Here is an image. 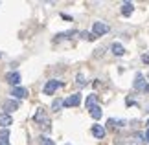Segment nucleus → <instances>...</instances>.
<instances>
[{"instance_id": "25", "label": "nucleus", "mask_w": 149, "mask_h": 145, "mask_svg": "<svg viewBox=\"0 0 149 145\" xmlns=\"http://www.w3.org/2000/svg\"><path fill=\"white\" fill-rule=\"evenodd\" d=\"M147 127H149V121H147Z\"/></svg>"}, {"instance_id": "11", "label": "nucleus", "mask_w": 149, "mask_h": 145, "mask_svg": "<svg viewBox=\"0 0 149 145\" xmlns=\"http://www.w3.org/2000/svg\"><path fill=\"white\" fill-rule=\"evenodd\" d=\"M122 13H123L125 17H129L131 13H133V4H131V2H125V4L122 6Z\"/></svg>"}, {"instance_id": "19", "label": "nucleus", "mask_w": 149, "mask_h": 145, "mask_svg": "<svg viewBox=\"0 0 149 145\" xmlns=\"http://www.w3.org/2000/svg\"><path fill=\"white\" fill-rule=\"evenodd\" d=\"M76 81H77V85H79V86H83V85H85V79H83V75H77V77H76Z\"/></svg>"}, {"instance_id": "15", "label": "nucleus", "mask_w": 149, "mask_h": 145, "mask_svg": "<svg viewBox=\"0 0 149 145\" xmlns=\"http://www.w3.org/2000/svg\"><path fill=\"white\" fill-rule=\"evenodd\" d=\"M8 138H9V130L8 129H2V130H0V142H6Z\"/></svg>"}, {"instance_id": "17", "label": "nucleus", "mask_w": 149, "mask_h": 145, "mask_svg": "<svg viewBox=\"0 0 149 145\" xmlns=\"http://www.w3.org/2000/svg\"><path fill=\"white\" fill-rule=\"evenodd\" d=\"M41 145H55V143L52 142L50 138H46V136H42V138H41Z\"/></svg>"}, {"instance_id": "12", "label": "nucleus", "mask_w": 149, "mask_h": 145, "mask_svg": "<svg viewBox=\"0 0 149 145\" xmlns=\"http://www.w3.org/2000/svg\"><path fill=\"white\" fill-rule=\"evenodd\" d=\"M90 116H92L94 119H100L101 118V108L100 107H90Z\"/></svg>"}, {"instance_id": "2", "label": "nucleus", "mask_w": 149, "mask_h": 145, "mask_svg": "<svg viewBox=\"0 0 149 145\" xmlns=\"http://www.w3.org/2000/svg\"><path fill=\"white\" fill-rule=\"evenodd\" d=\"M105 33H109V26L103 24V22H94V26H92V35H94V39L105 35Z\"/></svg>"}, {"instance_id": "6", "label": "nucleus", "mask_w": 149, "mask_h": 145, "mask_svg": "<svg viewBox=\"0 0 149 145\" xmlns=\"http://www.w3.org/2000/svg\"><path fill=\"white\" fill-rule=\"evenodd\" d=\"M6 81H8L9 85H19L20 83V74L19 72H11L6 75Z\"/></svg>"}, {"instance_id": "1", "label": "nucleus", "mask_w": 149, "mask_h": 145, "mask_svg": "<svg viewBox=\"0 0 149 145\" xmlns=\"http://www.w3.org/2000/svg\"><path fill=\"white\" fill-rule=\"evenodd\" d=\"M33 119H35V123L41 125L42 130H50V119H48V116H46V110L39 108L37 112H35V116H33Z\"/></svg>"}, {"instance_id": "4", "label": "nucleus", "mask_w": 149, "mask_h": 145, "mask_svg": "<svg viewBox=\"0 0 149 145\" xmlns=\"http://www.w3.org/2000/svg\"><path fill=\"white\" fill-rule=\"evenodd\" d=\"M134 88L136 90H140V92H149V86L146 83V79H144V75H136L134 77Z\"/></svg>"}, {"instance_id": "7", "label": "nucleus", "mask_w": 149, "mask_h": 145, "mask_svg": "<svg viewBox=\"0 0 149 145\" xmlns=\"http://www.w3.org/2000/svg\"><path fill=\"white\" fill-rule=\"evenodd\" d=\"M11 96H15L17 99H24V97L28 96V90H26V88H20V86H17V88L11 90Z\"/></svg>"}, {"instance_id": "18", "label": "nucleus", "mask_w": 149, "mask_h": 145, "mask_svg": "<svg viewBox=\"0 0 149 145\" xmlns=\"http://www.w3.org/2000/svg\"><path fill=\"white\" fill-rule=\"evenodd\" d=\"M81 37H85L87 40H92V39H94V35H92V33H87V31H83V33H81Z\"/></svg>"}, {"instance_id": "13", "label": "nucleus", "mask_w": 149, "mask_h": 145, "mask_svg": "<svg viewBox=\"0 0 149 145\" xmlns=\"http://www.w3.org/2000/svg\"><path fill=\"white\" fill-rule=\"evenodd\" d=\"M112 51H114V55H123V46L120 42H114L112 44Z\"/></svg>"}, {"instance_id": "8", "label": "nucleus", "mask_w": 149, "mask_h": 145, "mask_svg": "<svg viewBox=\"0 0 149 145\" xmlns=\"http://www.w3.org/2000/svg\"><path fill=\"white\" fill-rule=\"evenodd\" d=\"M19 108V103L17 101H6L4 103V110H6V114H9V112H13V110Z\"/></svg>"}, {"instance_id": "5", "label": "nucleus", "mask_w": 149, "mask_h": 145, "mask_svg": "<svg viewBox=\"0 0 149 145\" xmlns=\"http://www.w3.org/2000/svg\"><path fill=\"white\" fill-rule=\"evenodd\" d=\"M79 103H81V96L74 94L70 97H66V99L63 101V105H65V107H76V105H79Z\"/></svg>"}, {"instance_id": "10", "label": "nucleus", "mask_w": 149, "mask_h": 145, "mask_svg": "<svg viewBox=\"0 0 149 145\" xmlns=\"http://www.w3.org/2000/svg\"><path fill=\"white\" fill-rule=\"evenodd\" d=\"M92 134L96 138H103V136H105V129H103L101 125H94L92 127Z\"/></svg>"}, {"instance_id": "3", "label": "nucleus", "mask_w": 149, "mask_h": 145, "mask_svg": "<svg viewBox=\"0 0 149 145\" xmlns=\"http://www.w3.org/2000/svg\"><path fill=\"white\" fill-rule=\"evenodd\" d=\"M63 85H65L63 81H48V83L44 85V88H42V90H44V94H46V96H52L57 88H61Z\"/></svg>"}, {"instance_id": "20", "label": "nucleus", "mask_w": 149, "mask_h": 145, "mask_svg": "<svg viewBox=\"0 0 149 145\" xmlns=\"http://www.w3.org/2000/svg\"><path fill=\"white\" fill-rule=\"evenodd\" d=\"M92 103H94V96H90V97H88V99H87V105H88V108H90V107H92Z\"/></svg>"}, {"instance_id": "22", "label": "nucleus", "mask_w": 149, "mask_h": 145, "mask_svg": "<svg viewBox=\"0 0 149 145\" xmlns=\"http://www.w3.org/2000/svg\"><path fill=\"white\" fill-rule=\"evenodd\" d=\"M0 145H9V142L6 140V142H0Z\"/></svg>"}, {"instance_id": "26", "label": "nucleus", "mask_w": 149, "mask_h": 145, "mask_svg": "<svg viewBox=\"0 0 149 145\" xmlns=\"http://www.w3.org/2000/svg\"><path fill=\"white\" fill-rule=\"evenodd\" d=\"M66 145H68V143H66Z\"/></svg>"}, {"instance_id": "14", "label": "nucleus", "mask_w": 149, "mask_h": 145, "mask_svg": "<svg viewBox=\"0 0 149 145\" xmlns=\"http://www.w3.org/2000/svg\"><path fill=\"white\" fill-rule=\"evenodd\" d=\"M107 125H114V127H123L125 125V121L123 119H109V123Z\"/></svg>"}, {"instance_id": "16", "label": "nucleus", "mask_w": 149, "mask_h": 145, "mask_svg": "<svg viewBox=\"0 0 149 145\" xmlns=\"http://www.w3.org/2000/svg\"><path fill=\"white\" fill-rule=\"evenodd\" d=\"M61 107H63V101H61V99H55V101H54V105H52V110H55V112H57V110H59Z\"/></svg>"}, {"instance_id": "24", "label": "nucleus", "mask_w": 149, "mask_h": 145, "mask_svg": "<svg viewBox=\"0 0 149 145\" xmlns=\"http://www.w3.org/2000/svg\"><path fill=\"white\" fill-rule=\"evenodd\" d=\"M146 112H149V105H147V110H146Z\"/></svg>"}, {"instance_id": "23", "label": "nucleus", "mask_w": 149, "mask_h": 145, "mask_svg": "<svg viewBox=\"0 0 149 145\" xmlns=\"http://www.w3.org/2000/svg\"><path fill=\"white\" fill-rule=\"evenodd\" d=\"M146 138H147V142H149V130H147V136H146Z\"/></svg>"}, {"instance_id": "21", "label": "nucleus", "mask_w": 149, "mask_h": 145, "mask_svg": "<svg viewBox=\"0 0 149 145\" xmlns=\"http://www.w3.org/2000/svg\"><path fill=\"white\" fill-rule=\"evenodd\" d=\"M142 61H144V62H149V55H144V57H142Z\"/></svg>"}, {"instance_id": "9", "label": "nucleus", "mask_w": 149, "mask_h": 145, "mask_svg": "<svg viewBox=\"0 0 149 145\" xmlns=\"http://www.w3.org/2000/svg\"><path fill=\"white\" fill-rule=\"evenodd\" d=\"M13 123V119H11V116L9 114H0V127H8V125H11Z\"/></svg>"}]
</instances>
